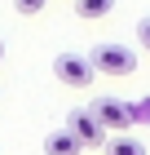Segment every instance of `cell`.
Returning a JSON list of instances; mask_svg holds the SVG:
<instances>
[{
	"label": "cell",
	"mask_w": 150,
	"mask_h": 155,
	"mask_svg": "<svg viewBox=\"0 0 150 155\" xmlns=\"http://www.w3.org/2000/svg\"><path fill=\"white\" fill-rule=\"evenodd\" d=\"M88 58H93V67H97V75H110V80H124V75L137 71V53L128 45H97Z\"/></svg>",
	"instance_id": "obj_1"
},
{
	"label": "cell",
	"mask_w": 150,
	"mask_h": 155,
	"mask_svg": "<svg viewBox=\"0 0 150 155\" xmlns=\"http://www.w3.org/2000/svg\"><path fill=\"white\" fill-rule=\"evenodd\" d=\"M53 75H58L66 89H88L93 80H97V67H93V58H75V53H58L53 58Z\"/></svg>",
	"instance_id": "obj_2"
},
{
	"label": "cell",
	"mask_w": 150,
	"mask_h": 155,
	"mask_svg": "<svg viewBox=\"0 0 150 155\" xmlns=\"http://www.w3.org/2000/svg\"><path fill=\"white\" fill-rule=\"evenodd\" d=\"M88 111L97 115V124H102L106 133H124L132 129V115H128V102H119V97H93Z\"/></svg>",
	"instance_id": "obj_3"
},
{
	"label": "cell",
	"mask_w": 150,
	"mask_h": 155,
	"mask_svg": "<svg viewBox=\"0 0 150 155\" xmlns=\"http://www.w3.org/2000/svg\"><path fill=\"white\" fill-rule=\"evenodd\" d=\"M66 129H71V133H75V137L84 142V151H97V146H106V137H110V133L97 124V115H93L88 107H84V111H71Z\"/></svg>",
	"instance_id": "obj_4"
},
{
	"label": "cell",
	"mask_w": 150,
	"mask_h": 155,
	"mask_svg": "<svg viewBox=\"0 0 150 155\" xmlns=\"http://www.w3.org/2000/svg\"><path fill=\"white\" fill-rule=\"evenodd\" d=\"M44 155H84V142L71 129H53L44 137Z\"/></svg>",
	"instance_id": "obj_5"
},
{
	"label": "cell",
	"mask_w": 150,
	"mask_h": 155,
	"mask_svg": "<svg viewBox=\"0 0 150 155\" xmlns=\"http://www.w3.org/2000/svg\"><path fill=\"white\" fill-rule=\"evenodd\" d=\"M106 155H146V146L132 133H115V137H106Z\"/></svg>",
	"instance_id": "obj_6"
},
{
	"label": "cell",
	"mask_w": 150,
	"mask_h": 155,
	"mask_svg": "<svg viewBox=\"0 0 150 155\" xmlns=\"http://www.w3.org/2000/svg\"><path fill=\"white\" fill-rule=\"evenodd\" d=\"M115 9V0H75V13H80L84 22H97V18H110Z\"/></svg>",
	"instance_id": "obj_7"
},
{
	"label": "cell",
	"mask_w": 150,
	"mask_h": 155,
	"mask_svg": "<svg viewBox=\"0 0 150 155\" xmlns=\"http://www.w3.org/2000/svg\"><path fill=\"white\" fill-rule=\"evenodd\" d=\"M128 115H132V129H137V124H150V97L128 102Z\"/></svg>",
	"instance_id": "obj_8"
},
{
	"label": "cell",
	"mask_w": 150,
	"mask_h": 155,
	"mask_svg": "<svg viewBox=\"0 0 150 155\" xmlns=\"http://www.w3.org/2000/svg\"><path fill=\"white\" fill-rule=\"evenodd\" d=\"M44 5H49V0H13V9H18V13H27V18H31V13H40Z\"/></svg>",
	"instance_id": "obj_9"
},
{
	"label": "cell",
	"mask_w": 150,
	"mask_h": 155,
	"mask_svg": "<svg viewBox=\"0 0 150 155\" xmlns=\"http://www.w3.org/2000/svg\"><path fill=\"white\" fill-rule=\"evenodd\" d=\"M137 40H141V49L150 53V18H141V22H137Z\"/></svg>",
	"instance_id": "obj_10"
},
{
	"label": "cell",
	"mask_w": 150,
	"mask_h": 155,
	"mask_svg": "<svg viewBox=\"0 0 150 155\" xmlns=\"http://www.w3.org/2000/svg\"><path fill=\"white\" fill-rule=\"evenodd\" d=\"M0 62H5V40H0Z\"/></svg>",
	"instance_id": "obj_11"
}]
</instances>
